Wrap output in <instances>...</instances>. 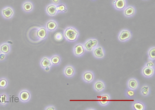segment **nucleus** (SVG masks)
<instances>
[{
	"instance_id": "obj_30",
	"label": "nucleus",
	"mask_w": 155,
	"mask_h": 110,
	"mask_svg": "<svg viewBox=\"0 0 155 110\" xmlns=\"http://www.w3.org/2000/svg\"><path fill=\"white\" fill-rule=\"evenodd\" d=\"M127 95H128L129 97H133L135 95V93H134V91L130 90L127 92Z\"/></svg>"
},
{
	"instance_id": "obj_3",
	"label": "nucleus",
	"mask_w": 155,
	"mask_h": 110,
	"mask_svg": "<svg viewBox=\"0 0 155 110\" xmlns=\"http://www.w3.org/2000/svg\"><path fill=\"white\" fill-rule=\"evenodd\" d=\"M131 37V34L128 30L121 31L119 35V40L121 41H126Z\"/></svg>"
},
{
	"instance_id": "obj_24",
	"label": "nucleus",
	"mask_w": 155,
	"mask_h": 110,
	"mask_svg": "<svg viewBox=\"0 0 155 110\" xmlns=\"http://www.w3.org/2000/svg\"><path fill=\"white\" fill-rule=\"evenodd\" d=\"M57 12H66L67 9L64 4H60L57 6Z\"/></svg>"
},
{
	"instance_id": "obj_20",
	"label": "nucleus",
	"mask_w": 155,
	"mask_h": 110,
	"mask_svg": "<svg viewBox=\"0 0 155 110\" xmlns=\"http://www.w3.org/2000/svg\"><path fill=\"white\" fill-rule=\"evenodd\" d=\"M129 87L132 90H135L137 87V82L135 79H131L129 82Z\"/></svg>"
},
{
	"instance_id": "obj_12",
	"label": "nucleus",
	"mask_w": 155,
	"mask_h": 110,
	"mask_svg": "<svg viewBox=\"0 0 155 110\" xmlns=\"http://www.w3.org/2000/svg\"><path fill=\"white\" fill-rule=\"evenodd\" d=\"M37 35L39 38L41 39L46 38L47 35L46 29L44 28H39L37 32Z\"/></svg>"
},
{
	"instance_id": "obj_18",
	"label": "nucleus",
	"mask_w": 155,
	"mask_h": 110,
	"mask_svg": "<svg viewBox=\"0 0 155 110\" xmlns=\"http://www.w3.org/2000/svg\"><path fill=\"white\" fill-rule=\"evenodd\" d=\"M51 61H50V59H48L47 57H44L42 60L41 62V66L43 68H46V67H49L51 66Z\"/></svg>"
},
{
	"instance_id": "obj_36",
	"label": "nucleus",
	"mask_w": 155,
	"mask_h": 110,
	"mask_svg": "<svg viewBox=\"0 0 155 110\" xmlns=\"http://www.w3.org/2000/svg\"><path fill=\"white\" fill-rule=\"evenodd\" d=\"M45 69H46V71H49V70H50V68H49V67H46V68H45Z\"/></svg>"
},
{
	"instance_id": "obj_15",
	"label": "nucleus",
	"mask_w": 155,
	"mask_h": 110,
	"mask_svg": "<svg viewBox=\"0 0 155 110\" xmlns=\"http://www.w3.org/2000/svg\"><path fill=\"white\" fill-rule=\"evenodd\" d=\"M110 100V98L109 97V96L107 94H105V95L101 96L100 98L99 99V102L101 105H105L108 103Z\"/></svg>"
},
{
	"instance_id": "obj_33",
	"label": "nucleus",
	"mask_w": 155,
	"mask_h": 110,
	"mask_svg": "<svg viewBox=\"0 0 155 110\" xmlns=\"http://www.w3.org/2000/svg\"><path fill=\"white\" fill-rule=\"evenodd\" d=\"M59 0H52V2L54 3V4H57L59 2Z\"/></svg>"
},
{
	"instance_id": "obj_16",
	"label": "nucleus",
	"mask_w": 155,
	"mask_h": 110,
	"mask_svg": "<svg viewBox=\"0 0 155 110\" xmlns=\"http://www.w3.org/2000/svg\"><path fill=\"white\" fill-rule=\"evenodd\" d=\"M10 51V46L7 44H3L0 46V51L4 54H8Z\"/></svg>"
},
{
	"instance_id": "obj_5",
	"label": "nucleus",
	"mask_w": 155,
	"mask_h": 110,
	"mask_svg": "<svg viewBox=\"0 0 155 110\" xmlns=\"http://www.w3.org/2000/svg\"><path fill=\"white\" fill-rule=\"evenodd\" d=\"M84 53V47L81 44H77L74 47V53L76 56H81Z\"/></svg>"
},
{
	"instance_id": "obj_13",
	"label": "nucleus",
	"mask_w": 155,
	"mask_h": 110,
	"mask_svg": "<svg viewBox=\"0 0 155 110\" xmlns=\"http://www.w3.org/2000/svg\"><path fill=\"white\" fill-rule=\"evenodd\" d=\"M154 72V69L152 67H146L143 69V73L146 77H150L152 76Z\"/></svg>"
},
{
	"instance_id": "obj_7",
	"label": "nucleus",
	"mask_w": 155,
	"mask_h": 110,
	"mask_svg": "<svg viewBox=\"0 0 155 110\" xmlns=\"http://www.w3.org/2000/svg\"><path fill=\"white\" fill-rule=\"evenodd\" d=\"M94 54L97 58H102L104 56V52L101 47H97L94 50Z\"/></svg>"
},
{
	"instance_id": "obj_19",
	"label": "nucleus",
	"mask_w": 155,
	"mask_h": 110,
	"mask_svg": "<svg viewBox=\"0 0 155 110\" xmlns=\"http://www.w3.org/2000/svg\"><path fill=\"white\" fill-rule=\"evenodd\" d=\"M74 69L71 66H68L65 70V74H66L67 77H71L74 74Z\"/></svg>"
},
{
	"instance_id": "obj_32",
	"label": "nucleus",
	"mask_w": 155,
	"mask_h": 110,
	"mask_svg": "<svg viewBox=\"0 0 155 110\" xmlns=\"http://www.w3.org/2000/svg\"><path fill=\"white\" fill-rule=\"evenodd\" d=\"M5 58V54L4 53L0 54V60H3Z\"/></svg>"
},
{
	"instance_id": "obj_22",
	"label": "nucleus",
	"mask_w": 155,
	"mask_h": 110,
	"mask_svg": "<svg viewBox=\"0 0 155 110\" xmlns=\"http://www.w3.org/2000/svg\"><path fill=\"white\" fill-rule=\"evenodd\" d=\"M54 39L57 41H61L64 38V35L61 32H57L54 34Z\"/></svg>"
},
{
	"instance_id": "obj_23",
	"label": "nucleus",
	"mask_w": 155,
	"mask_h": 110,
	"mask_svg": "<svg viewBox=\"0 0 155 110\" xmlns=\"http://www.w3.org/2000/svg\"><path fill=\"white\" fill-rule=\"evenodd\" d=\"M61 61L60 57L59 56L55 55L52 57L51 59V61L52 64H54V65H57V64H59Z\"/></svg>"
},
{
	"instance_id": "obj_8",
	"label": "nucleus",
	"mask_w": 155,
	"mask_h": 110,
	"mask_svg": "<svg viewBox=\"0 0 155 110\" xmlns=\"http://www.w3.org/2000/svg\"><path fill=\"white\" fill-rule=\"evenodd\" d=\"M22 7L23 10L26 11V13H30L33 9L34 6L33 4L31 2L26 1L23 3Z\"/></svg>"
},
{
	"instance_id": "obj_34",
	"label": "nucleus",
	"mask_w": 155,
	"mask_h": 110,
	"mask_svg": "<svg viewBox=\"0 0 155 110\" xmlns=\"http://www.w3.org/2000/svg\"><path fill=\"white\" fill-rule=\"evenodd\" d=\"M46 110H55V108H54V107H49V108H48V109H46Z\"/></svg>"
},
{
	"instance_id": "obj_11",
	"label": "nucleus",
	"mask_w": 155,
	"mask_h": 110,
	"mask_svg": "<svg viewBox=\"0 0 155 110\" xmlns=\"http://www.w3.org/2000/svg\"><path fill=\"white\" fill-rule=\"evenodd\" d=\"M124 15L125 16L130 17L134 15L135 13V10L134 8L132 6H129L126 8L124 10Z\"/></svg>"
},
{
	"instance_id": "obj_25",
	"label": "nucleus",
	"mask_w": 155,
	"mask_h": 110,
	"mask_svg": "<svg viewBox=\"0 0 155 110\" xmlns=\"http://www.w3.org/2000/svg\"><path fill=\"white\" fill-rule=\"evenodd\" d=\"M133 107L134 109L136 110H143L144 109V106L142 104V103H135L133 105Z\"/></svg>"
},
{
	"instance_id": "obj_26",
	"label": "nucleus",
	"mask_w": 155,
	"mask_h": 110,
	"mask_svg": "<svg viewBox=\"0 0 155 110\" xmlns=\"http://www.w3.org/2000/svg\"><path fill=\"white\" fill-rule=\"evenodd\" d=\"M150 92V88L149 87L147 86H143L141 89V93L143 95H144L145 96H147Z\"/></svg>"
},
{
	"instance_id": "obj_6",
	"label": "nucleus",
	"mask_w": 155,
	"mask_h": 110,
	"mask_svg": "<svg viewBox=\"0 0 155 110\" xmlns=\"http://www.w3.org/2000/svg\"><path fill=\"white\" fill-rule=\"evenodd\" d=\"M46 13L51 16H54L57 13V6L55 4H50L47 6L46 8Z\"/></svg>"
},
{
	"instance_id": "obj_21",
	"label": "nucleus",
	"mask_w": 155,
	"mask_h": 110,
	"mask_svg": "<svg viewBox=\"0 0 155 110\" xmlns=\"http://www.w3.org/2000/svg\"><path fill=\"white\" fill-rule=\"evenodd\" d=\"M95 88L97 91L100 92L104 88V85L102 82L98 81L96 82L95 84Z\"/></svg>"
},
{
	"instance_id": "obj_4",
	"label": "nucleus",
	"mask_w": 155,
	"mask_h": 110,
	"mask_svg": "<svg viewBox=\"0 0 155 110\" xmlns=\"http://www.w3.org/2000/svg\"><path fill=\"white\" fill-rule=\"evenodd\" d=\"M2 13L4 18L6 19H10L13 17V10L12 8L7 7L3 9L2 10Z\"/></svg>"
},
{
	"instance_id": "obj_14",
	"label": "nucleus",
	"mask_w": 155,
	"mask_h": 110,
	"mask_svg": "<svg viewBox=\"0 0 155 110\" xmlns=\"http://www.w3.org/2000/svg\"><path fill=\"white\" fill-rule=\"evenodd\" d=\"M20 98L23 102L28 101L30 98V94L28 91H22L20 94Z\"/></svg>"
},
{
	"instance_id": "obj_28",
	"label": "nucleus",
	"mask_w": 155,
	"mask_h": 110,
	"mask_svg": "<svg viewBox=\"0 0 155 110\" xmlns=\"http://www.w3.org/2000/svg\"><path fill=\"white\" fill-rule=\"evenodd\" d=\"M7 84V82L5 79L0 80V87L1 88H5Z\"/></svg>"
},
{
	"instance_id": "obj_29",
	"label": "nucleus",
	"mask_w": 155,
	"mask_h": 110,
	"mask_svg": "<svg viewBox=\"0 0 155 110\" xmlns=\"http://www.w3.org/2000/svg\"><path fill=\"white\" fill-rule=\"evenodd\" d=\"M0 102L3 105L5 104L6 102H7V96H6V95H2L0 97Z\"/></svg>"
},
{
	"instance_id": "obj_17",
	"label": "nucleus",
	"mask_w": 155,
	"mask_h": 110,
	"mask_svg": "<svg viewBox=\"0 0 155 110\" xmlns=\"http://www.w3.org/2000/svg\"><path fill=\"white\" fill-rule=\"evenodd\" d=\"M83 79L86 82H90L94 79V76L91 72H86L83 74Z\"/></svg>"
},
{
	"instance_id": "obj_9",
	"label": "nucleus",
	"mask_w": 155,
	"mask_h": 110,
	"mask_svg": "<svg viewBox=\"0 0 155 110\" xmlns=\"http://www.w3.org/2000/svg\"><path fill=\"white\" fill-rule=\"evenodd\" d=\"M57 28V24L55 21L50 20L46 23V28L49 31H55Z\"/></svg>"
},
{
	"instance_id": "obj_37",
	"label": "nucleus",
	"mask_w": 155,
	"mask_h": 110,
	"mask_svg": "<svg viewBox=\"0 0 155 110\" xmlns=\"http://www.w3.org/2000/svg\"><path fill=\"white\" fill-rule=\"evenodd\" d=\"M115 3H116V0L114 1L113 2V4L114 5H115Z\"/></svg>"
},
{
	"instance_id": "obj_2",
	"label": "nucleus",
	"mask_w": 155,
	"mask_h": 110,
	"mask_svg": "<svg viewBox=\"0 0 155 110\" xmlns=\"http://www.w3.org/2000/svg\"><path fill=\"white\" fill-rule=\"evenodd\" d=\"M98 40L97 39H90L85 43L84 47L88 51H91L93 48H95L98 45Z\"/></svg>"
},
{
	"instance_id": "obj_10",
	"label": "nucleus",
	"mask_w": 155,
	"mask_h": 110,
	"mask_svg": "<svg viewBox=\"0 0 155 110\" xmlns=\"http://www.w3.org/2000/svg\"><path fill=\"white\" fill-rule=\"evenodd\" d=\"M115 6L117 9L122 10L126 6V2L125 0H116Z\"/></svg>"
},
{
	"instance_id": "obj_1",
	"label": "nucleus",
	"mask_w": 155,
	"mask_h": 110,
	"mask_svg": "<svg viewBox=\"0 0 155 110\" xmlns=\"http://www.w3.org/2000/svg\"><path fill=\"white\" fill-rule=\"evenodd\" d=\"M79 33L78 31L71 27L68 28L65 30L64 33V36L68 41L73 42L77 39Z\"/></svg>"
},
{
	"instance_id": "obj_27",
	"label": "nucleus",
	"mask_w": 155,
	"mask_h": 110,
	"mask_svg": "<svg viewBox=\"0 0 155 110\" xmlns=\"http://www.w3.org/2000/svg\"><path fill=\"white\" fill-rule=\"evenodd\" d=\"M148 54L150 57L152 59H155V48L153 47L152 49H150L148 52Z\"/></svg>"
},
{
	"instance_id": "obj_35",
	"label": "nucleus",
	"mask_w": 155,
	"mask_h": 110,
	"mask_svg": "<svg viewBox=\"0 0 155 110\" xmlns=\"http://www.w3.org/2000/svg\"><path fill=\"white\" fill-rule=\"evenodd\" d=\"M15 101L16 103H18V101H19V98H15Z\"/></svg>"
},
{
	"instance_id": "obj_31",
	"label": "nucleus",
	"mask_w": 155,
	"mask_h": 110,
	"mask_svg": "<svg viewBox=\"0 0 155 110\" xmlns=\"http://www.w3.org/2000/svg\"><path fill=\"white\" fill-rule=\"evenodd\" d=\"M147 67H152L154 66V64L152 61H149L147 65H146Z\"/></svg>"
}]
</instances>
